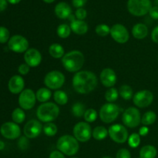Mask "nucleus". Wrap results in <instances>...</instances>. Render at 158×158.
<instances>
[{
    "instance_id": "53",
    "label": "nucleus",
    "mask_w": 158,
    "mask_h": 158,
    "mask_svg": "<svg viewBox=\"0 0 158 158\" xmlns=\"http://www.w3.org/2000/svg\"><path fill=\"white\" fill-rule=\"evenodd\" d=\"M155 4L158 6V0H155Z\"/></svg>"
},
{
    "instance_id": "27",
    "label": "nucleus",
    "mask_w": 158,
    "mask_h": 158,
    "mask_svg": "<svg viewBox=\"0 0 158 158\" xmlns=\"http://www.w3.org/2000/svg\"><path fill=\"white\" fill-rule=\"evenodd\" d=\"M157 120V115L154 111H148L145 113L141 117V123L143 126H150L152 125L153 123H155Z\"/></svg>"
},
{
    "instance_id": "49",
    "label": "nucleus",
    "mask_w": 158,
    "mask_h": 158,
    "mask_svg": "<svg viewBox=\"0 0 158 158\" xmlns=\"http://www.w3.org/2000/svg\"><path fill=\"white\" fill-rule=\"evenodd\" d=\"M21 0H7L8 2H9L10 4L15 5V4H18L19 2H20Z\"/></svg>"
},
{
    "instance_id": "26",
    "label": "nucleus",
    "mask_w": 158,
    "mask_h": 158,
    "mask_svg": "<svg viewBox=\"0 0 158 158\" xmlns=\"http://www.w3.org/2000/svg\"><path fill=\"white\" fill-rule=\"evenodd\" d=\"M109 135L108 131L103 126L96 127L92 131V136L95 140H103Z\"/></svg>"
},
{
    "instance_id": "11",
    "label": "nucleus",
    "mask_w": 158,
    "mask_h": 158,
    "mask_svg": "<svg viewBox=\"0 0 158 158\" xmlns=\"http://www.w3.org/2000/svg\"><path fill=\"white\" fill-rule=\"evenodd\" d=\"M29 41L21 35H14L8 42V47L10 50L18 53L26 52L29 48Z\"/></svg>"
},
{
    "instance_id": "25",
    "label": "nucleus",
    "mask_w": 158,
    "mask_h": 158,
    "mask_svg": "<svg viewBox=\"0 0 158 158\" xmlns=\"http://www.w3.org/2000/svg\"><path fill=\"white\" fill-rule=\"evenodd\" d=\"M36 100L40 103H46L52 97V92L47 87H42L36 91Z\"/></svg>"
},
{
    "instance_id": "20",
    "label": "nucleus",
    "mask_w": 158,
    "mask_h": 158,
    "mask_svg": "<svg viewBox=\"0 0 158 158\" xmlns=\"http://www.w3.org/2000/svg\"><path fill=\"white\" fill-rule=\"evenodd\" d=\"M55 14L60 19H66L72 15V9L69 4L62 2L58 3L55 7Z\"/></svg>"
},
{
    "instance_id": "41",
    "label": "nucleus",
    "mask_w": 158,
    "mask_h": 158,
    "mask_svg": "<svg viewBox=\"0 0 158 158\" xmlns=\"http://www.w3.org/2000/svg\"><path fill=\"white\" fill-rule=\"evenodd\" d=\"M86 15H87V12L85 9L83 8H80L77 9V10L75 12V16L77 17V19L79 20H83L86 19Z\"/></svg>"
},
{
    "instance_id": "40",
    "label": "nucleus",
    "mask_w": 158,
    "mask_h": 158,
    "mask_svg": "<svg viewBox=\"0 0 158 158\" xmlns=\"http://www.w3.org/2000/svg\"><path fill=\"white\" fill-rule=\"evenodd\" d=\"M116 158H131V152L126 148H122L117 151Z\"/></svg>"
},
{
    "instance_id": "7",
    "label": "nucleus",
    "mask_w": 158,
    "mask_h": 158,
    "mask_svg": "<svg viewBox=\"0 0 158 158\" xmlns=\"http://www.w3.org/2000/svg\"><path fill=\"white\" fill-rule=\"evenodd\" d=\"M65 83V76L58 70H52L47 73L44 77V84L49 89H57L63 86Z\"/></svg>"
},
{
    "instance_id": "44",
    "label": "nucleus",
    "mask_w": 158,
    "mask_h": 158,
    "mask_svg": "<svg viewBox=\"0 0 158 158\" xmlns=\"http://www.w3.org/2000/svg\"><path fill=\"white\" fill-rule=\"evenodd\" d=\"M49 158H66L65 155L60 151H53L50 153Z\"/></svg>"
},
{
    "instance_id": "15",
    "label": "nucleus",
    "mask_w": 158,
    "mask_h": 158,
    "mask_svg": "<svg viewBox=\"0 0 158 158\" xmlns=\"http://www.w3.org/2000/svg\"><path fill=\"white\" fill-rule=\"evenodd\" d=\"M43 127L41 122L32 119V120H29L25 124L23 133L27 138L34 139L41 134V133L43 132Z\"/></svg>"
},
{
    "instance_id": "22",
    "label": "nucleus",
    "mask_w": 158,
    "mask_h": 158,
    "mask_svg": "<svg viewBox=\"0 0 158 158\" xmlns=\"http://www.w3.org/2000/svg\"><path fill=\"white\" fill-rule=\"evenodd\" d=\"M133 36L137 40H143L148 35V26L143 23H137L134 25L132 29Z\"/></svg>"
},
{
    "instance_id": "12",
    "label": "nucleus",
    "mask_w": 158,
    "mask_h": 158,
    "mask_svg": "<svg viewBox=\"0 0 158 158\" xmlns=\"http://www.w3.org/2000/svg\"><path fill=\"white\" fill-rule=\"evenodd\" d=\"M36 102V96L35 92L31 89H26L19 94V104L20 107L25 110H29L35 106Z\"/></svg>"
},
{
    "instance_id": "54",
    "label": "nucleus",
    "mask_w": 158,
    "mask_h": 158,
    "mask_svg": "<svg viewBox=\"0 0 158 158\" xmlns=\"http://www.w3.org/2000/svg\"><path fill=\"white\" fill-rule=\"evenodd\" d=\"M71 158H78V157H71Z\"/></svg>"
},
{
    "instance_id": "1",
    "label": "nucleus",
    "mask_w": 158,
    "mask_h": 158,
    "mask_svg": "<svg viewBox=\"0 0 158 158\" xmlns=\"http://www.w3.org/2000/svg\"><path fill=\"white\" fill-rule=\"evenodd\" d=\"M97 76L91 71L82 70L76 73L73 77V87L80 94H88L94 91L97 86Z\"/></svg>"
},
{
    "instance_id": "8",
    "label": "nucleus",
    "mask_w": 158,
    "mask_h": 158,
    "mask_svg": "<svg viewBox=\"0 0 158 158\" xmlns=\"http://www.w3.org/2000/svg\"><path fill=\"white\" fill-rule=\"evenodd\" d=\"M123 124L130 128H135L141 123V116L139 110L136 107L127 108L125 110L122 117Z\"/></svg>"
},
{
    "instance_id": "39",
    "label": "nucleus",
    "mask_w": 158,
    "mask_h": 158,
    "mask_svg": "<svg viewBox=\"0 0 158 158\" xmlns=\"http://www.w3.org/2000/svg\"><path fill=\"white\" fill-rule=\"evenodd\" d=\"M29 138L25 136V137H21L19 138L18 141V147L20 150L22 151H25V150L29 148Z\"/></svg>"
},
{
    "instance_id": "43",
    "label": "nucleus",
    "mask_w": 158,
    "mask_h": 158,
    "mask_svg": "<svg viewBox=\"0 0 158 158\" xmlns=\"http://www.w3.org/2000/svg\"><path fill=\"white\" fill-rule=\"evenodd\" d=\"M149 15L154 19H158V6H152L149 11Z\"/></svg>"
},
{
    "instance_id": "4",
    "label": "nucleus",
    "mask_w": 158,
    "mask_h": 158,
    "mask_svg": "<svg viewBox=\"0 0 158 158\" xmlns=\"http://www.w3.org/2000/svg\"><path fill=\"white\" fill-rule=\"evenodd\" d=\"M56 148L64 155L71 157L78 153L80 144H79L78 140L73 136L66 134L58 139L56 143Z\"/></svg>"
},
{
    "instance_id": "13",
    "label": "nucleus",
    "mask_w": 158,
    "mask_h": 158,
    "mask_svg": "<svg viewBox=\"0 0 158 158\" xmlns=\"http://www.w3.org/2000/svg\"><path fill=\"white\" fill-rule=\"evenodd\" d=\"M154 100V94L148 89L140 90L133 97V102L136 106L139 108H145L149 106Z\"/></svg>"
},
{
    "instance_id": "18",
    "label": "nucleus",
    "mask_w": 158,
    "mask_h": 158,
    "mask_svg": "<svg viewBox=\"0 0 158 158\" xmlns=\"http://www.w3.org/2000/svg\"><path fill=\"white\" fill-rule=\"evenodd\" d=\"M100 81L105 87L111 88L117 83V77L115 71L110 68H105L100 73Z\"/></svg>"
},
{
    "instance_id": "6",
    "label": "nucleus",
    "mask_w": 158,
    "mask_h": 158,
    "mask_svg": "<svg viewBox=\"0 0 158 158\" xmlns=\"http://www.w3.org/2000/svg\"><path fill=\"white\" fill-rule=\"evenodd\" d=\"M120 109L117 105L113 103H107L101 106L99 113L100 118L103 123H110L117 120Z\"/></svg>"
},
{
    "instance_id": "24",
    "label": "nucleus",
    "mask_w": 158,
    "mask_h": 158,
    "mask_svg": "<svg viewBox=\"0 0 158 158\" xmlns=\"http://www.w3.org/2000/svg\"><path fill=\"white\" fill-rule=\"evenodd\" d=\"M157 154V149L153 145H145L140 150V158H155Z\"/></svg>"
},
{
    "instance_id": "50",
    "label": "nucleus",
    "mask_w": 158,
    "mask_h": 158,
    "mask_svg": "<svg viewBox=\"0 0 158 158\" xmlns=\"http://www.w3.org/2000/svg\"><path fill=\"white\" fill-rule=\"evenodd\" d=\"M5 148V143L2 140H0V151H2Z\"/></svg>"
},
{
    "instance_id": "19",
    "label": "nucleus",
    "mask_w": 158,
    "mask_h": 158,
    "mask_svg": "<svg viewBox=\"0 0 158 158\" xmlns=\"http://www.w3.org/2000/svg\"><path fill=\"white\" fill-rule=\"evenodd\" d=\"M9 90L13 94H21L24 90L25 81L23 77L19 75H15L12 77L8 83Z\"/></svg>"
},
{
    "instance_id": "16",
    "label": "nucleus",
    "mask_w": 158,
    "mask_h": 158,
    "mask_svg": "<svg viewBox=\"0 0 158 158\" xmlns=\"http://www.w3.org/2000/svg\"><path fill=\"white\" fill-rule=\"evenodd\" d=\"M111 37L117 43L124 44L130 39V34L127 29L122 24H115L110 28Z\"/></svg>"
},
{
    "instance_id": "23",
    "label": "nucleus",
    "mask_w": 158,
    "mask_h": 158,
    "mask_svg": "<svg viewBox=\"0 0 158 158\" xmlns=\"http://www.w3.org/2000/svg\"><path fill=\"white\" fill-rule=\"evenodd\" d=\"M49 53L52 58L60 59L65 55V51L63 46L59 43H52L49 47Z\"/></svg>"
},
{
    "instance_id": "31",
    "label": "nucleus",
    "mask_w": 158,
    "mask_h": 158,
    "mask_svg": "<svg viewBox=\"0 0 158 158\" xmlns=\"http://www.w3.org/2000/svg\"><path fill=\"white\" fill-rule=\"evenodd\" d=\"M71 28L67 24H61L57 28V35L61 39H66L70 35Z\"/></svg>"
},
{
    "instance_id": "17",
    "label": "nucleus",
    "mask_w": 158,
    "mask_h": 158,
    "mask_svg": "<svg viewBox=\"0 0 158 158\" xmlns=\"http://www.w3.org/2000/svg\"><path fill=\"white\" fill-rule=\"evenodd\" d=\"M42 55L38 49L30 48L24 54V60L30 67H37L42 62Z\"/></svg>"
},
{
    "instance_id": "46",
    "label": "nucleus",
    "mask_w": 158,
    "mask_h": 158,
    "mask_svg": "<svg viewBox=\"0 0 158 158\" xmlns=\"http://www.w3.org/2000/svg\"><path fill=\"white\" fill-rule=\"evenodd\" d=\"M151 40L155 43H158V26H156L151 32Z\"/></svg>"
},
{
    "instance_id": "47",
    "label": "nucleus",
    "mask_w": 158,
    "mask_h": 158,
    "mask_svg": "<svg viewBox=\"0 0 158 158\" xmlns=\"http://www.w3.org/2000/svg\"><path fill=\"white\" fill-rule=\"evenodd\" d=\"M148 133H149V128L147 126L142 127L139 130V134H140V137H145V136L148 135Z\"/></svg>"
},
{
    "instance_id": "33",
    "label": "nucleus",
    "mask_w": 158,
    "mask_h": 158,
    "mask_svg": "<svg viewBox=\"0 0 158 158\" xmlns=\"http://www.w3.org/2000/svg\"><path fill=\"white\" fill-rule=\"evenodd\" d=\"M85 106L82 103L77 102L74 103L72 106V114L76 117H82L84 116L85 114Z\"/></svg>"
},
{
    "instance_id": "28",
    "label": "nucleus",
    "mask_w": 158,
    "mask_h": 158,
    "mask_svg": "<svg viewBox=\"0 0 158 158\" xmlns=\"http://www.w3.org/2000/svg\"><path fill=\"white\" fill-rule=\"evenodd\" d=\"M12 119L14 123L17 124L23 123L26 120V114L22 108H15L12 113Z\"/></svg>"
},
{
    "instance_id": "5",
    "label": "nucleus",
    "mask_w": 158,
    "mask_h": 158,
    "mask_svg": "<svg viewBox=\"0 0 158 158\" xmlns=\"http://www.w3.org/2000/svg\"><path fill=\"white\" fill-rule=\"evenodd\" d=\"M152 7L151 0H128L127 9L135 16H143L149 13Z\"/></svg>"
},
{
    "instance_id": "37",
    "label": "nucleus",
    "mask_w": 158,
    "mask_h": 158,
    "mask_svg": "<svg viewBox=\"0 0 158 158\" xmlns=\"http://www.w3.org/2000/svg\"><path fill=\"white\" fill-rule=\"evenodd\" d=\"M128 145L131 148H137L140 144V136L139 134L134 133L128 138Z\"/></svg>"
},
{
    "instance_id": "36",
    "label": "nucleus",
    "mask_w": 158,
    "mask_h": 158,
    "mask_svg": "<svg viewBox=\"0 0 158 158\" xmlns=\"http://www.w3.org/2000/svg\"><path fill=\"white\" fill-rule=\"evenodd\" d=\"M85 121L86 123H93L95 121L97 118V112L96 110L92 109H87L85 111L84 116H83Z\"/></svg>"
},
{
    "instance_id": "30",
    "label": "nucleus",
    "mask_w": 158,
    "mask_h": 158,
    "mask_svg": "<svg viewBox=\"0 0 158 158\" xmlns=\"http://www.w3.org/2000/svg\"><path fill=\"white\" fill-rule=\"evenodd\" d=\"M53 99L56 103L61 106H64L68 102V96L64 91L56 90L53 94Z\"/></svg>"
},
{
    "instance_id": "3",
    "label": "nucleus",
    "mask_w": 158,
    "mask_h": 158,
    "mask_svg": "<svg viewBox=\"0 0 158 158\" xmlns=\"http://www.w3.org/2000/svg\"><path fill=\"white\" fill-rule=\"evenodd\" d=\"M60 107L52 102H46L40 105L37 108L36 116L40 122L50 123L58 117Z\"/></svg>"
},
{
    "instance_id": "9",
    "label": "nucleus",
    "mask_w": 158,
    "mask_h": 158,
    "mask_svg": "<svg viewBox=\"0 0 158 158\" xmlns=\"http://www.w3.org/2000/svg\"><path fill=\"white\" fill-rule=\"evenodd\" d=\"M92 131L90 125L86 122H79L74 126L73 130V137L79 142L82 143H85L90 140Z\"/></svg>"
},
{
    "instance_id": "42",
    "label": "nucleus",
    "mask_w": 158,
    "mask_h": 158,
    "mask_svg": "<svg viewBox=\"0 0 158 158\" xmlns=\"http://www.w3.org/2000/svg\"><path fill=\"white\" fill-rule=\"evenodd\" d=\"M29 70H30V66L26 64V63H23L18 68V72L21 75H27L29 73Z\"/></svg>"
},
{
    "instance_id": "35",
    "label": "nucleus",
    "mask_w": 158,
    "mask_h": 158,
    "mask_svg": "<svg viewBox=\"0 0 158 158\" xmlns=\"http://www.w3.org/2000/svg\"><path fill=\"white\" fill-rule=\"evenodd\" d=\"M95 32L99 36H107L109 34H110V28L106 24H100L96 26Z\"/></svg>"
},
{
    "instance_id": "14",
    "label": "nucleus",
    "mask_w": 158,
    "mask_h": 158,
    "mask_svg": "<svg viewBox=\"0 0 158 158\" xmlns=\"http://www.w3.org/2000/svg\"><path fill=\"white\" fill-rule=\"evenodd\" d=\"M2 135L9 140H15L21 135V130L19 126L14 122H6L0 128Z\"/></svg>"
},
{
    "instance_id": "52",
    "label": "nucleus",
    "mask_w": 158,
    "mask_h": 158,
    "mask_svg": "<svg viewBox=\"0 0 158 158\" xmlns=\"http://www.w3.org/2000/svg\"><path fill=\"white\" fill-rule=\"evenodd\" d=\"M102 158H113V157H109V156H106V157H102Z\"/></svg>"
},
{
    "instance_id": "51",
    "label": "nucleus",
    "mask_w": 158,
    "mask_h": 158,
    "mask_svg": "<svg viewBox=\"0 0 158 158\" xmlns=\"http://www.w3.org/2000/svg\"><path fill=\"white\" fill-rule=\"evenodd\" d=\"M43 1H44L46 3H52L55 0H43Z\"/></svg>"
},
{
    "instance_id": "10",
    "label": "nucleus",
    "mask_w": 158,
    "mask_h": 158,
    "mask_svg": "<svg viewBox=\"0 0 158 158\" xmlns=\"http://www.w3.org/2000/svg\"><path fill=\"white\" fill-rule=\"evenodd\" d=\"M108 133L111 140L117 143H124L129 138L127 129L121 124H114L110 126Z\"/></svg>"
},
{
    "instance_id": "21",
    "label": "nucleus",
    "mask_w": 158,
    "mask_h": 158,
    "mask_svg": "<svg viewBox=\"0 0 158 158\" xmlns=\"http://www.w3.org/2000/svg\"><path fill=\"white\" fill-rule=\"evenodd\" d=\"M71 30L77 35H84L88 32V25L83 20L75 19L70 22Z\"/></svg>"
},
{
    "instance_id": "2",
    "label": "nucleus",
    "mask_w": 158,
    "mask_h": 158,
    "mask_svg": "<svg viewBox=\"0 0 158 158\" xmlns=\"http://www.w3.org/2000/svg\"><path fill=\"white\" fill-rule=\"evenodd\" d=\"M85 62L83 52L73 50L67 52L62 58V64L66 70L70 73H77L82 69Z\"/></svg>"
},
{
    "instance_id": "32",
    "label": "nucleus",
    "mask_w": 158,
    "mask_h": 158,
    "mask_svg": "<svg viewBox=\"0 0 158 158\" xmlns=\"http://www.w3.org/2000/svg\"><path fill=\"white\" fill-rule=\"evenodd\" d=\"M119 91L116 88H110L105 93V99L108 103H114L118 99Z\"/></svg>"
},
{
    "instance_id": "48",
    "label": "nucleus",
    "mask_w": 158,
    "mask_h": 158,
    "mask_svg": "<svg viewBox=\"0 0 158 158\" xmlns=\"http://www.w3.org/2000/svg\"><path fill=\"white\" fill-rule=\"evenodd\" d=\"M8 6L7 0H0V12L6 10Z\"/></svg>"
},
{
    "instance_id": "38",
    "label": "nucleus",
    "mask_w": 158,
    "mask_h": 158,
    "mask_svg": "<svg viewBox=\"0 0 158 158\" xmlns=\"http://www.w3.org/2000/svg\"><path fill=\"white\" fill-rule=\"evenodd\" d=\"M10 39V33L7 28L0 26V43H6Z\"/></svg>"
},
{
    "instance_id": "45",
    "label": "nucleus",
    "mask_w": 158,
    "mask_h": 158,
    "mask_svg": "<svg viewBox=\"0 0 158 158\" xmlns=\"http://www.w3.org/2000/svg\"><path fill=\"white\" fill-rule=\"evenodd\" d=\"M72 2L74 7L80 9V8H83V6L86 4L87 0H73Z\"/></svg>"
},
{
    "instance_id": "34",
    "label": "nucleus",
    "mask_w": 158,
    "mask_h": 158,
    "mask_svg": "<svg viewBox=\"0 0 158 158\" xmlns=\"http://www.w3.org/2000/svg\"><path fill=\"white\" fill-rule=\"evenodd\" d=\"M43 133L48 137H53L57 133V126L53 123H46L43 126Z\"/></svg>"
},
{
    "instance_id": "29",
    "label": "nucleus",
    "mask_w": 158,
    "mask_h": 158,
    "mask_svg": "<svg viewBox=\"0 0 158 158\" xmlns=\"http://www.w3.org/2000/svg\"><path fill=\"white\" fill-rule=\"evenodd\" d=\"M119 95L124 100H130L134 97L133 89L129 85H123L120 86V89H119Z\"/></svg>"
}]
</instances>
